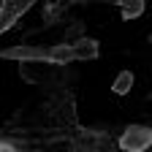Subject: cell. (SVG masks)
I'll list each match as a JSON object with an SVG mask.
<instances>
[{"label": "cell", "instance_id": "cell-1", "mask_svg": "<svg viewBox=\"0 0 152 152\" xmlns=\"http://www.w3.org/2000/svg\"><path fill=\"white\" fill-rule=\"evenodd\" d=\"M152 147V128L149 125H128L120 136L122 152H147Z\"/></svg>", "mask_w": 152, "mask_h": 152}, {"label": "cell", "instance_id": "cell-2", "mask_svg": "<svg viewBox=\"0 0 152 152\" xmlns=\"http://www.w3.org/2000/svg\"><path fill=\"white\" fill-rule=\"evenodd\" d=\"M133 82H136V76H133V71H120V76L111 82V92L114 95H128Z\"/></svg>", "mask_w": 152, "mask_h": 152}, {"label": "cell", "instance_id": "cell-3", "mask_svg": "<svg viewBox=\"0 0 152 152\" xmlns=\"http://www.w3.org/2000/svg\"><path fill=\"white\" fill-rule=\"evenodd\" d=\"M25 8H30L27 3H3V30H8L14 25V19L22 14Z\"/></svg>", "mask_w": 152, "mask_h": 152}, {"label": "cell", "instance_id": "cell-4", "mask_svg": "<svg viewBox=\"0 0 152 152\" xmlns=\"http://www.w3.org/2000/svg\"><path fill=\"white\" fill-rule=\"evenodd\" d=\"M144 14V3L136 0V3H122V19H133V16H141Z\"/></svg>", "mask_w": 152, "mask_h": 152}, {"label": "cell", "instance_id": "cell-5", "mask_svg": "<svg viewBox=\"0 0 152 152\" xmlns=\"http://www.w3.org/2000/svg\"><path fill=\"white\" fill-rule=\"evenodd\" d=\"M0 152H14V147H11L8 141H3V147H0Z\"/></svg>", "mask_w": 152, "mask_h": 152}]
</instances>
